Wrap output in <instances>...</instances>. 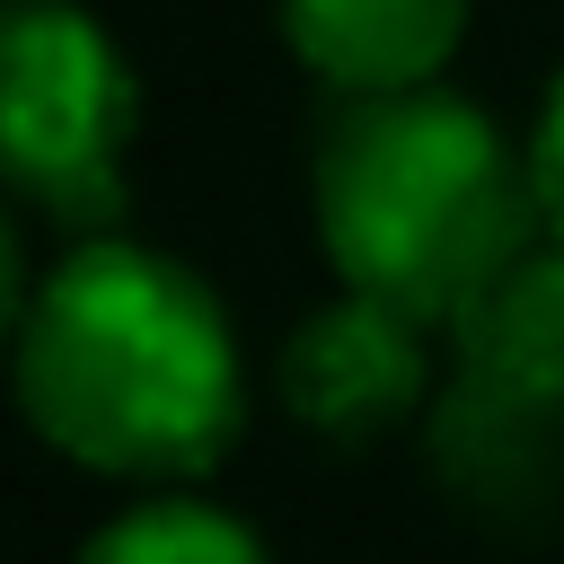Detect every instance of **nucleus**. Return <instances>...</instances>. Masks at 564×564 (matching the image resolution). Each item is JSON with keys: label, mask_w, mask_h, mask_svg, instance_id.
Listing matches in <instances>:
<instances>
[{"label": "nucleus", "mask_w": 564, "mask_h": 564, "mask_svg": "<svg viewBox=\"0 0 564 564\" xmlns=\"http://www.w3.org/2000/svg\"><path fill=\"white\" fill-rule=\"evenodd\" d=\"M273 9L291 53L344 97L423 88L467 35V0H273Z\"/></svg>", "instance_id": "423d86ee"}, {"label": "nucleus", "mask_w": 564, "mask_h": 564, "mask_svg": "<svg viewBox=\"0 0 564 564\" xmlns=\"http://www.w3.org/2000/svg\"><path fill=\"white\" fill-rule=\"evenodd\" d=\"M423 397H432V326L370 291L326 300L282 344V405L317 441H379L414 423Z\"/></svg>", "instance_id": "20e7f679"}, {"label": "nucleus", "mask_w": 564, "mask_h": 564, "mask_svg": "<svg viewBox=\"0 0 564 564\" xmlns=\"http://www.w3.org/2000/svg\"><path fill=\"white\" fill-rule=\"evenodd\" d=\"M132 123V70L79 0H0V194L44 220L106 229Z\"/></svg>", "instance_id": "7ed1b4c3"}, {"label": "nucleus", "mask_w": 564, "mask_h": 564, "mask_svg": "<svg viewBox=\"0 0 564 564\" xmlns=\"http://www.w3.org/2000/svg\"><path fill=\"white\" fill-rule=\"evenodd\" d=\"M9 379L44 449L132 485L212 467L247 405L212 282L132 238H88L26 291Z\"/></svg>", "instance_id": "f257e3e1"}, {"label": "nucleus", "mask_w": 564, "mask_h": 564, "mask_svg": "<svg viewBox=\"0 0 564 564\" xmlns=\"http://www.w3.org/2000/svg\"><path fill=\"white\" fill-rule=\"evenodd\" d=\"M529 150L449 88L352 97L317 150V238L344 291H370L423 326H458L538 247Z\"/></svg>", "instance_id": "f03ea898"}, {"label": "nucleus", "mask_w": 564, "mask_h": 564, "mask_svg": "<svg viewBox=\"0 0 564 564\" xmlns=\"http://www.w3.org/2000/svg\"><path fill=\"white\" fill-rule=\"evenodd\" d=\"M529 176H538V212H546V238H564V70L538 106V132H529Z\"/></svg>", "instance_id": "6e6552de"}, {"label": "nucleus", "mask_w": 564, "mask_h": 564, "mask_svg": "<svg viewBox=\"0 0 564 564\" xmlns=\"http://www.w3.org/2000/svg\"><path fill=\"white\" fill-rule=\"evenodd\" d=\"M18 317H26V264H18V229L0 212V352L18 344Z\"/></svg>", "instance_id": "1a4fd4ad"}, {"label": "nucleus", "mask_w": 564, "mask_h": 564, "mask_svg": "<svg viewBox=\"0 0 564 564\" xmlns=\"http://www.w3.org/2000/svg\"><path fill=\"white\" fill-rule=\"evenodd\" d=\"M79 564H273V555L247 520H229L194 494H150L132 511H115L79 546Z\"/></svg>", "instance_id": "0eeeda50"}, {"label": "nucleus", "mask_w": 564, "mask_h": 564, "mask_svg": "<svg viewBox=\"0 0 564 564\" xmlns=\"http://www.w3.org/2000/svg\"><path fill=\"white\" fill-rule=\"evenodd\" d=\"M423 441H432L441 485L467 511H494V520H529L564 485V414L502 388V379H485V370H458L441 388Z\"/></svg>", "instance_id": "39448f33"}]
</instances>
